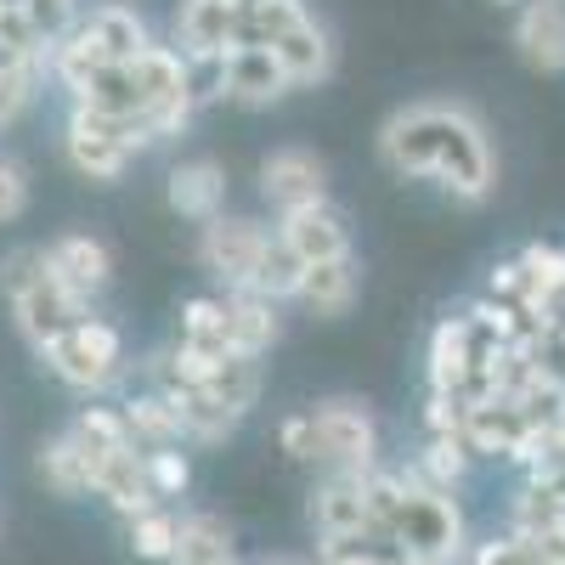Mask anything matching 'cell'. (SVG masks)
I'll return each mask as SVG.
<instances>
[{
    "instance_id": "f1b7e54d",
    "label": "cell",
    "mask_w": 565,
    "mask_h": 565,
    "mask_svg": "<svg viewBox=\"0 0 565 565\" xmlns=\"http://www.w3.org/2000/svg\"><path fill=\"white\" fill-rule=\"evenodd\" d=\"M34 463H40V481L52 487L57 498H85V492H90V469H97V458H90L68 430L45 441Z\"/></svg>"
},
{
    "instance_id": "7bdbcfd3",
    "label": "cell",
    "mask_w": 565,
    "mask_h": 565,
    "mask_svg": "<svg viewBox=\"0 0 565 565\" xmlns=\"http://www.w3.org/2000/svg\"><path fill=\"white\" fill-rule=\"evenodd\" d=\"M277 447L295 463H317V436H311V413H289L277 418Z\"/></svg>"
},
{
    "instance_id": "52a82bcc",
    "label": "cell",
    "mask_w": 565,
    "mask_h": 565,
    "mask_svg": "<svg viewBox=\"0 0 565 565\" xmlns=\"http://www.w3.org/2000/svg\"><path fill=\"white\" fill-rule=\"evenodd\" d=\"M266 244H271V232L255 215H215L199 232V266L215 282H226V295H244L260 255H266Z\"/></svg>"
},
{
    "instance_id": "b9f144b4",
    "label": "cell",
    "mask_w": 565,
    "mask_h": 565,
    "mask_svg": "<svg viewBox=\"0 0 565 565\" xmlns=\"http://www.w3.org/2000/svg\"><path fill=\"white\" fill-rule=\"evenodd\" d=\"M0 7H18V12H29V18H34L45 34H52V40H57V34L79 18V0H0Z\"/></svg>"
},
{
    "instance_id": "7a4b0ae2",
    "label": "cell",
    "mask_w": 565,
    "mask_h": 565,
    "mask_svg": "<svg viewBox=\"0 0 565 565\" xmlns=\"http://www.w3.org/2000/svg\"><path fill=\"white\" fill-rule=\"evenodd\" d=\"M385 543H396L407 559H424V565H458V554H463V509H458V498L407 481V503L396 509Z\"/></svg>"
},
{
    "instance_id": "e575fe53",
    "label": "cell",
    "mask_w": 565,
    "mask_h": 565,
    "mask_svg": "<svg viewBox=\"0 0 565 565\" xmlns=\"http://www.w3.org/2000/svg\"><path fill=\"white\" fill-rule=\"evenodd\" d=\"M204 391L221 396L232 413H249L255 396H260V356H221Z\"/></svg>"
},
{
    "instance_id": "bcb514c9",
    "label": "cell",
    "mask_w": 565,
    "mask_h": 565,
    "mask_svg": "<svg viewBox=\"0 0 565 565\" xmlns=\"http://www.w3.org/2000/svg\"><path fill=\"white\" fill-rule=\"evenodd\" d=\"M487 300L521 306V300H526V266H521V260H498V266L487 271Z\"/></svg>"
},
{
    "instance_id": "1f68e13d",
    "label": "cell",
    "mask_w": 565,
    "mask_h": 565,
    "mask_svg": "<svg viewBox=\"0 0 565 565\" xmlns=\"http://www.w3.org/2000/svg\"><path fill=\"white\" fill-rule=\"evenodd\" d=\"M300 277H306V260L271 232V244H266V255H260V266H255V277H249V295L282 306V300L300 295Z\"/></svg>"
},
{
    "instance_id": "2e32d148",
    "label": "cell",
    "mask_w": 565,
    "mask_h": 565,
    "mask_svg": "<svg viewBox=\"0 0 565 565\" xmlns=\"http://www.w3.org/2000/svg\"><path fill=\"white\" fill-rule=\"evenodd\" d=\"M289 79H282L277 57L266 52V45H232L226 52V103L238 108H271L289 97Z\"/></svg>"
},
{
    "instance_id": "3957f363",
    "label": "cell",
    "mask_w": 565,
    "mask_h": 565,
    "mask_svg": "<svg viewBox=\"0 0 565 565\" xmlns=\"http://www.w3.org/2000/svg\"><path fill=\"white\" fill-rule=\"evenodd\" d=\"M40 362L52 367L68 391L103 396L108 385H119V373H125V340H119V328H114V322L85 317L79 328H68L63 340L45 345Z\"/></svg>"
},
{
    "instance_id": "ee69618b",
    "label": "cell",
    "mask_w": 565,
    "mask_h": 565,
    "mask_svg": "<svg viewBox=\"0 0 565 565\" xmlns=\"http://www.w3.org/2000/svg\"><path fill=\"white\" fill-rule=\"evenodd\" d=\"M463 418H469L463 402L430 391V402H424V436H463Z\"/></svg>"
},
{
    "instance_id": "d6a6232c",
    "label": "cell",
    "mask_w": 565,
    "mask_h": 565,
    "mask_svg": "<svg viewBox=\"0 0 565 565\" xmlns=\"http://www.w3.org/2000/svg\"><path fill=\"white\" fill-rule=\"evenodd\" d=\"M559 526H565V498H554L543 487H521V492H514V503H509V532L514 537L537 543V537H548Z\"/></svg>"
},
{
    "instance_id": "7dc6e473",
    "label": "cell",
    "mask_w": 565,
    "mask_h": 565,
    "mask_svg": "<svg viewBox=\"0 0 565 565\" xmlns=\"http://www.w3.org/2000/svg\"><path fill=\"white\" fill-rule=\"evenodd\" d=\"M532 362L554 391H565V328H548V334L532 345Z\"/></svg>"
},
{
    "instance_id": "74e56055",
    "label": "cell",
    "mask_w": 565,
    "mask_h": 565,
    "mask_svg": "<svg viewBox=\"0 0 565 565\" xmlns=\"http://www.w3.org/2000/svg\"><path fill=\"white\" fill-rule=\"evenodd\" d=\"M52 271V260H45V249L40 244H18L7 260H0V295H7V306L18 300V295H29L34 282Z\"/></svg>"
},
{
    "instance_id": "ac0fdd59",
    "label": "cell",
    "mask_w": 565,
    "mask_h": 565,
    "mask_svg": "<svg viewBox=\"0 0 565 565\" xmlns=\"http://www.w3.org/2000/svg\"><path fill=\"white\" fill-rule=\"evenodd\" d=\"M45 260H52V271L85 300L103 295L114 282V255H108L103 238H90V232H63L57 244H45Z\"/></svg>"
},
{
    "instance_id": "cb8c5ba5",
    "label": "cell",
    "mask_w": 565,
    "mask_h": 565,
    "mask_svg": "<svg viewBox=\"0 0 565 565\" xmlns=\"http://www.w3.org/2000/svg\"><path fill=\"white\" fill-rule=\"evenodd\" d=\"M170 565H238V543H232V526L221 514H181L175 532V554Z\"/></svg>"
},
{
    "instance_id": "5b68a950",
    "label": "cell",
    "mask_w": 565,
    "mask_h": 565,
    "mask_svg": "<svg viewBox=\"0 0 565 565\" xmlns=\"http://www.w3.org/2000/svg\"><path fill=\"white\" fill-rule=\"evenodd\" d=\"M148 125H114V119H97L85 108H68V125H63V153L79 175L90 181H119L125 164L148 148Z\"/></svg>"
},
{
    "instance_id": "c3c4849f",
    "label": "cell",
    "mask_w": 565,
    "mask_h": 565,
    "mask_svg": "<svg viewBox=\"0 0 565 565\" xmlns=\"http://www.w3.org/2000/svg\"><path fill=\"white\" fill-rule=\"evenodd\" d=\"M40 74H0V125H12L29 103H34Z\"/></svg>"
},
{
    "instance_id": "f6af8a7d",
    "label": "cell",
    "mask_w": 565,
    "mask_h": 565,
    "mask_svg": "<svg viewBox=\"0 0 565 565\" xmlns=\"http://www.w3.org/2000/svg\"><path fill=\"white\" fill-rule=\"evenodd\" d=\"M29 210V175L18 159H0V226Z\"/></svg>"
},
{
    "instance_id": "7402d4cb",
    "label": "cell",
    "mask_w": 565,
    "mask_h": 565,
    "mask_svg": "<svg viewBox=\"0 0 565 565\" xmlns=\"http://www.w3.org/2000/svg\"><path fill=\"white\" fill-rule=\"evenodd\" d=\"M226 300V345L232 356H266L282 334V322H277V306L260 300V295H221Z\"/></svg>"
},
{
    "instance_id": "30bf717a",
    "label": "cell",
    "mask_w": 565,
    "mask_h": 565,
    "mask_svg": "<svg viewBox=\"0 0 565 565\" xmlns=\"http://www.w3.org/2000/svg\"><path fill=\"white\" fill-rule=\"evenodd\" d=\"M306 521L317 532V543H351V537H373L367 503H362V476H322L311 487Z\"/></svg>"
},
{
    "instance_id": "4316f807",
    "label": "cell",
    "mask_w": 565,
    "mask_h": 565,
    "mask_svg": "<svg viewBox=\"0 0 565 565\" xmlns=\"http://www.w3.org/2000/svg\"><path fill=\"white\" fill-rule=\"evenodd\" d=\"M175 345L204 356V362L232 356V345H226V300H215V295H193V300H186L181 322H175Z\"/></svg>"
},
{
    "instance_id": "816d5d0a",
    "label": "cell",
    "mask_w": 565,
    "mask_h": 565,
    "mask_svg": "<svg viewBox=\"0 0 565 565\" xmlns=\"http://www.w3.org/2000/svg\"><path fill=\"white\" fill-rule=\"evenodd\" d=\"M498 7H526V0H498Z\"/></svg>"
},
{
    "instance_id": "f907efd6",
    "label": "cell",
    "mask_w": 565,
    "mask_h": 565,
    "mask_svg": "<svg viewBox=\"0 0 565 565\" xmlns=\"http://www.w3.org/2000/svg\"><path fill=\"white\" fill-rule=\"evenodd\" d=\"M232 7H238V12H244V7H260V0H232Z\"/></svg>"
},
{
    "instance_id": "83f0119b",
    "label": "cell",
    "mask_w": 565,
    "mask_h": 565,
    "mask_svg": "<svg viewBox=\"0 0 565 565\" xmlns=\"http://www.w3.org/2000/svg\"><path fill=\"white\" fill-rule=\"evenodd\" d=\"M125 424H130V441L141 452H153V447H181V424H175V407L164 391H136L119 402Z\"/></svg>"
},
{
    "instance_id": "ba28073f",
    "label": "cell",
    "mask_w": 565,
    "mask_h": 565,
    "mask_svg": "<svg viewBox=\"0 0 565 565\" xmlns=\"http://www.w3.org/2000/svg\"><path fill=\"white\" fill-rule=\"evenodd\" d=\"M260 199L277 210V221L328 204V170H322V159L311 148H271L260 159Z\"/></svg>"
},
{
    "instance_id": "5bb4252c",
    "label": "cell",
    "mask_w": 565,
    "mask_h": 565,
    "mask_svg": "<svg viewBox=\"0 0 565 565\" xmlns=\"http://www.w3.org/2000/svg\"><path fill=\"white\" fill-rule=\"evenodd\" d=\"M277 238L289 244L306 266L356 255V249H351V226H345V215H340L334 204H317V210H300V215H282V221H277Z\"/></svg>"
},
{
    "instance_id": "9a60e30c",
    "label": "cell",
    "mask_w": 565,
    "mask_h": 565,
    "mask_svg": "<svg viewBox=\"0 0 565 565\" xmlns=\"http://www.w3.org/2000/svg\"><path fill=\"white\" fill-rule=\"evenodd\" d=\"M514 52L537 74H565V0H526L514 18Z\"/></svg>"
},
{
    "instance_id": "7c38bea8",
    "label": "cell",
    "mask_w": 565,
    "mask_h": 565,
    "mask_svg": "<svg viewBox=\"0 0 565 565\" xmlns=\"http://www.w3.org/2000/svg\"><path fill=\"white\" fill-rule=\"evenodd\" d=\"M90 492L108 498V509L119 521H136L148 509H164L148 487V463H141V447H125V452H103L97 469H90Z\"/></svg>"
},
{
    "instance_id": "4dcf8cb0",
    "label": "cell",
    "mask_w": 565,
    "mask_h": 565,
    "mask_svg": "<svg viewBox=\"0 0 565 565\" xmlns=\"http://www.w3.org/2000/svg\"><path fill=\"white\" fill-rule=\"evenodd\" d=\"M306 18H311L306 0H260V7L238 12V40H232V45H266V52H271V45L289 29H300Z\"/></svg>"
},
{
    "instance_id": "ffe728a7",
    "label": "cell",
    "mask_w": 565,
    "mask_h": 565,
    "mask_svg": "<svg viewBox=\"0 0 565 565\" xmlns=\"http://www.w3.org/2000/svg\"><path fill=\"white\" fill-rule=\"evenodd\" d=\"M271 57H277L282 79H289L295 90H300V85H322L328 74H334V34H328V29L317 23V12H311L300 29H289V34L271 45Z\"/></svg>"
},
{
    "instance_id": "8d00e7d4",
    "label": "cell",
    "mask_w": 565,
    "mask_h": 565,
    "mask_svg": "<svg viewBox=\"0 0 565 565\" xmlns=\"http://www.w3.org/2000/svg\"><path fill=\"white\" fill-rule=\"evenodd\" d=\"M141 463H148V487L153 498H181L186 487H193V463H186L181 447H153V452H141Z\"/></svg>"
},
{
    "instance_id": "603a6c76",
    "label": "cell",
    "mask_w": 565,
    "mask_h": 565,
    "mask_svg": "<svg viewBox=\"0 0 565 565\" xmlns=\"http://www.w3.org/2000/svg\"><path fill=\"white\" fill-rule=\"evenodd\" d=\"M74 108L97 114V119H114V125H148V108H141V90H136L130 68L90 74V79L74 90Z\"/></svg>"
},
{
    "instance_id": "60d3db41",
    "label": "cell",
    "mask_w": 565,
    "mask_h": 565,
    "mask_svg": "<svg viewBox=\"0 0 565 565\" xmlns=\"http://www.w3.org/2000/svg\"><path fill=\"white\" fill-rule=\"evenodd\" d=\"M469 565H537V548L526 537L503 532V537H487L476 554H469Z\"/></svg>"
},
{
    "instance_id": "4fadbf2b",
    "label": "cell",
    "mask_w": 565,
    "mask_h": 565,
    "mask_svg": "<svg viewBox=\"0 0 565 565\" xmlns=\"http://www.w3.org/2000/svg\"><path fill=\"white\" fill-rule=\"evenodd\" d=\"M164 204H170L181 221L210 226L215 215H226V170H221L215 159H181V164L164 175Z\"/></svg>"
},
{
    "instance_id": "e0dca14e",
    "label": "cell",
    "mask_w": 565,
    "mask_h": 565,
    "mask_svg": "<svg viewBox=\"0 0 565 565\" xmlns=\"http://www.w3.org/2000/svg\"><path fill=\"white\" fill-rule=\"evenodd\" d=\"M79 29H85L90 40L103 45V57H108L114 68L136 63V57L153 45V29H148V18H141L136 7H125V0H103V7L79 12Z\"/></svg>"
},
{
    "instance_id": "ab89813d",
    "label": "cell",
    "mask_w": 565,
    "mask_h": 565,
    "mask_svg": "<svg viewBox=\"0 0 565 565\" xmlns=\"http://www.w3.org/2000/svg\"><path fill=\"white\" fill-rule=\"evenodd\" d=\"M181 63H186V57H181ZM186 97H193V108L226 103V57H199V63H186Z\"/></svg>"
},
{
    "instance_id": "8fae6325",
    "label": "cell",
    "mask_w": 565,
    "mask_h": 565,
    "mask_svg": "<svg viewBox=\"0 0 565 565\" xmlns=\"http://www.w3.org/2000/svg\"><path fill=\"white\" fill-rule=\"evenodd\" d=\"M232 40H238V7L232 0H181L175 7V52L186 63L199 57H226Z\"/></svg>"
},
{
    "instance_id": "8992f818",
    "label": "cell",
    "mask_w": 565,
    "mask_h": 565,
    "mask_svg": "<svg viewBox=\"0 0 565 565\" xmlns=\"http://www.w3.org/2000/svg\"><path fill=\"white\" fill-rule=\"evenodd\" d=\"M130 68V79H136V90H141V108H148V136L159 141V136H181L186 125H193V97H186V63H181V52L175 45H148L136 63H125Z\"/></svg>"
},
{
    "instance_id": "f546056e",
    "label": "cell",
    "mask_w": 565,
    "mask_h": 565,
    "mask_svg": "<svg viewBox=\"0 0 565 565\" xmlns=\"http://www.w3.org/2000/svg\"><path fill=\"white\" fill-rule=\"evenodd\" d=\"M476 356H481V351H476V334L463 328V317L447 311V317L430 328V391H452Z\"/></svg>"
},
{
    "instance_id": "484cf974",
    "label": "cell",
    "mask_w": 565,
    "mask_h": 565,
    "mask_svg": "<svg viewBox=\"0 0 565 565\" xmlns=\"http://www.w3.org/2000/svg\"><path fill=\"white\" fill-rule=\"evenodd\" d=\"M402 476L413 487H430V492H452L469 476V447L463 436H424V447L402 463Z\"/></svg>"
},
{
    "instance_id": "277c9868",
    "label": "cell",
    "mask_w": 565,
    "mask_h": 565,
    "mask_svg": "<svg viewBox=\"0 0 565 565\" xmlns=\"http://www.w3.org/2000/svg\"><path fill=\"white\" fill-rule=\"evenodd\" d=\"M306 413H311V436H317V463H328V476H367V469H380V424H373L367 402L328 396Z\"/></svg>"
},
{
    "instance_id": "9c48e42d",
    "label": "cell",
    "mask_w": 565,
    "mask_h": 565,
    "mask_svg": "<svg viewBox=\"0 0 565 565\" xmlns=\"http://www.w3.org/2000/svg\"><path fill=\"white\" fill-rule=\"evenodd\" d=\"M85 317H90V300L74 295L57 271H45L29 295L12 300V322H18V334H23L34 351H45L52 340H63L68 328H79Z\"/></svg>"
},
{
    "instance_id": "44dd1931",
    "label": "cell",
    "mask_w": 565,
    "mask_h": 565,
    "mask_svg": "<svg viewBox=\"0 0 565 565\" xmlns=\"http://www.w3.org/2000/svg\"><path fill=\"white\" fill-rule=\"evenodd\" d=\"M356 295H362V266H356V255H345V260L306 266L295 300H300L311 317H345V311L356 306Z\"/></svg>"
},
{
    "instance_id": "d590c367",
    "label": "cell",
    "mask_w": 565,
    "mask_h": 565,
    "mask_svg": "<svg viewBox=\"0 0 565 565\" xmlns=\"http://www.w3.org/2000/svg\"><path fill=\"white\" fill-rule=\"evenodd\" d=\"M175 532H181V514L170 509H148V514H136V521H125V543L136 559H164L175 554Z\"/></svg>"
},
{
    "instance_id": "836d02e7",
    "label": "cell",
    "mask_w": 565,
    "mask_h": 565,
    "mask_svg": "<svg viewBox=\"0 0 565 565\" xmlns=\"http://www.w3.org/2000/svg\"><path fill=\"white\" fill-rule=\"evenodd\" d=\"M68 436H74L90 458L136 447V441H130V424H125V413H119V407H79V418L68 424Z\"/></svg>"
},
{
    "instance_id": "6da1fadb",
    "label": "cell",
    "mask_w": 565,
    "mask_h": 565,
    "mask_svg": "<svg viewBox=\"0 0 565 565\" xmlns=\"http://www.w3.org/2000/svg\"><path fill=\"white\" fill-rule=\"evenodd\" d=\"M380 164L402 181H436L458 204H487L498 153L487 125L463 103H407L380 125Z\"/></svg>"
},
{
    "instance_id": "d6986e66",
    "label": "cell",
    "mask_w": 565,
    "mask_h": 565,
    "mask_svg": "<svg viewBox=\"0 0 565 565\" xmlns=\"http://www.w3.org/2000/svg\"><path fill=\"white\" fill-rule=\"evenodd\" d=\"M526 436H532V418L514 407L509 396H498V402H487V407H469V418H463V447H469V458H514Z\"/></svg>"
},
{
    "instance_id": "d4e9b609",
    "label": "cell",
    "mask_w": 565,
    "mask_h": 565,
    "mask_svg": "<svg viewBox=\"0 0 565 565\" xmlns=\"http://www.w3.org/2000/svg\"><path fill=\"white\" fill-rule=\"evenodd\" d=\"M170 407H175V424H181V441H193V447H215V441H226L244 424V413H232L210 391H175Z\"/></svg>"
},
{
    "instance_id": "f35d334b",
    "label": "cell",
    "mask_w": 565,
    "mask_h": 565,
    "mask_svg": "<svg viewBox=\"0 0 565 565\" xmlns=\"http://www.w3.org/2000/svg\"><path fill=\"white\" fill-rule=\"evenodd\" d=\"M514 260L526 266V300H537L543 289L565 282V249H559V244H526ZM526 300H521V306H526Z\"/></svg>"
},
{
    "instance_id": "681fc988",
    "label": "cell",
    "mask_w": 565,
    "mask_h": 565,
    "mask_svg": "<svg viewBox=\"0 0 565 565\" xmlns=\"http://www.w3.org/2000/svg\"><path fill=\"white\" fill-rule=\"evenodd\" d=\"M260 565H311V559H295V554H271V559H260Z\"/></svg>"
}]
</instances>
